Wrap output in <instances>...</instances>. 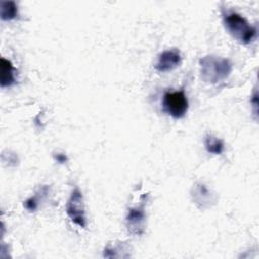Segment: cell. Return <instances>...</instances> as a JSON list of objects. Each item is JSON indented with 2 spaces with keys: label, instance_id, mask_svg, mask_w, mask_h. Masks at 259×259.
Instances as JSON below:
<instances>
[{
  "label": "cell",
  "instance_id": "cell-1",
  "mask_svg": "<svg viewBox=\"0 0 259 259\" xmlns=\"http://www.w3.org/2000/svg\"><path fill=\"white\" fill-rule=\"evenodd\" d=\"M223 24L227 32L238 42L249 45L257 37V28L252 25L242 14L222 8Z\"/></svg>",
  "mask_w": 259,
  "mask_h": 259
},
{
  "label": "cell",
  "instance_id": "cell-2",
  "mask_svg": "<svg viewBox=\"0 0 259 259\" xmlns=\"http://www.w3.org/2000/svg\"><path fill=\"white\" fill-rule=\"evenodd\" d=\"M233 71V64L228 58L207 55L199 59V75L203 82L219 84L229 78Z\"/></svg>",
  "mask_w": 259,
  "mask_h": 259
},
{
  "label": "cell",
  "instance_id": "cell-3",
  "mask_svg": "<svg viewBox=\"0 0 259 259\" xmlns=\"http://www.w3.org/2000/svg\"><path fill=\"white\" fill-rule=\"evenodd\" d=\"M189 107L188 98L184 90L166 91L162 98L163 111L174 119L183 118Z\"/></svg>",
  "mask_w": 259,
  "mask_h": 259
},
{
  "label": "cell",
  "instance_id": "cell-4",
  "mask_svg": "<svg viewBox=\"0 0 259 259\" xmlns=\"http://www.w3.org/2000/svg\"><path fill=\"white\" fill-rule=\"evenodd\" d=\"M149 195L143 194L141 196L140 204L130 207L125 215V227L132 236L140 237L144 235L146 230V204L148 202Z\"/></svg>",
  "mask_w": 259,
  "mask_h": 259
},
{
  "label": "cell",
  "instance_id": "cell-5",
  "mask_svg": "<svg viewBox=\"0 0 259 259\" xmlns=\"http://www.w3.org/2000/svg\"><path fill=\"white\" fill-rule=\"evenodd\" d=\"M66 213L70 221L79 228L87 227V218L85 211L84 196L79 187H75L67 200Z\"/></svg>",
  "mask_w": 259,
  "mask_h": 259
},
{
  "label": "cell",
  "instance_id": "cell-6",
  "mask_svg": "<svg viewBox=\"0 0 259 259\" xmlns=\"http://www.w3.org/2000/svg\"><path fill=\"white\" fill-rule=\"evenodd\" d=\"M190 197L200 210L208 209L218 201L217 195L202 182H196L190 189Z\"/></svg>",
  "mask_w": 259,
  "mask_h": 259
},
{
  "label": "cell",
  "instance_id": "cell-7",
  "mask_svg": "<svg viewBox=\"0 0 259 259\" xmlns=\"http://www.w3.org/2000/svg\"><path fill=\"white\" fill-rule=\"evenodd\" d=\"M181 63L182 57L180 51L177 49H169L158 55L155 63V69L160 73H167L178 68Z\"/></svg>",
  "mask_w": 259,
  "mask_h": 259
},
{
  "label": "cell",
  "instance_id": "cell-8",
  "mask_svg": "<svg viewBox=\"0 0 259 259\" xmlns=\"http://www.w3.org/2000/svg\"><path fill=\"white\" fill-rule=\"evenodd\" d=\"M0 86L1 88L11 87L16 84L17 77H16V69L13 64L5 59L1 58L0 61Z\"/></svg>",
  "mask_w": 259,
  "mask_h": 259
},
{
  "label": "cell",
  "instance_id": "cell-9",
  "mask_svg": "<svg viewBox=\"0 0 259 259\" xmlns=\"http://www.w3.org/2000/svg\"><path fill=\"white\" fill-rule=\"evenodd\" d=\"M50 192V186L49 185H41L38 187V189L34 192L33 195L29 196L27 199L23 201V207L28 212H34L38 209L41 201H44L48 194Z\"/></svg>",
  "mask_w": 259,
  "mask_h": 259
},
{
  "label": "cell",
  "instance_id": "cell-10",
  "mask_svg": "<svg viewBox=\"0 0 259 259\" xmlns=\"http://www.w3.org/2000/svg\"><path fill=\"white\" fill-rule=\"evenodd\" d=\"M203 145L208 154L211 155H222L225 151V143L224 141L214 136L213 134H206L203 139Z\"/></svg>",
  "mask_w": 259,
  "mask_h": 259
},
{
  "label": "cell",
  "instance_id": "cell-11",
  "mask_svg": "<svg viewBox=\"0 0 259 259\" xmlns=\"http://www.w3.org/2000/svg\"><path fill=\"white\" fill-rule=\"evenodd\" d=\"M130 247L125 243H117L114 245H107L104 250L102 256L104 258H126L130 257Z\"/></svg>",
  "mask_w": 259,
  "mask_h": 259
},
{
  "label": "cell",
  "instance_id": "cell-12",
  "mask_svg": "<svg viewBox=\"0 0 259 259\" xmlns=\"http://www.w3.org/2000/svg\"><path fill=\"white\" fill-rule=\"evenodd\" d=\"M0 17L3 21H11L18 17V6L14 1H1Z\"/></svg>",
  "mask_w": 259,
  "mask_h": 259
},
{
  "label": "cell",
  "instance_id": "cell-13",
  "mask_svg": "<svg viewBox=\"0 0 259 259\" xmlns=\"http://www.w3.org/2000/svg\"><path fill=\"white\" fill-rule=\"evenodd\" d=\"M1 159H2L3 164H5L7 166H10V167L16 166L18 164V162H19L18 156L15 153L10 152V151L3 152L2 156H1Z\"/></svg>",
  "mask_w": 259,
  "mask_h": 259
},
{
  "label": "cell",
  "instance_id": "cell-14",
  "mask_svg": "<svg viewBox=\"0 0 259 259\" xmlns=\"http://www.w3.org/2000/svg\"><path fill=\"white\" fill-rule=\"evenodd\" d=\"M53 158H54V160L57 162V163H59V164H66L67 162H68V160H69V158H68V156L65 154V153H62V152H57V153H55V154H53Z\"/></svg>",
  "mask_w": 259,
  "mask_h": 259
},
{
  "label": "cell",
  "instance_id": "cell-15",
  "mask_svg": "<svg viewBox=\"0 0 259 259\" xmlns=\"http://www.w3.org/2000/svg\"><path fill=\"white\" fill-rule=\"evenodd\" d=\"M251 104L253 105V107H254V112H255V114L257 115V90L254 91V94H253V96H252V98H251Z\"/></svg>",
  "mask_w": 259,
  "mask_h": 259
}]
</instances>
